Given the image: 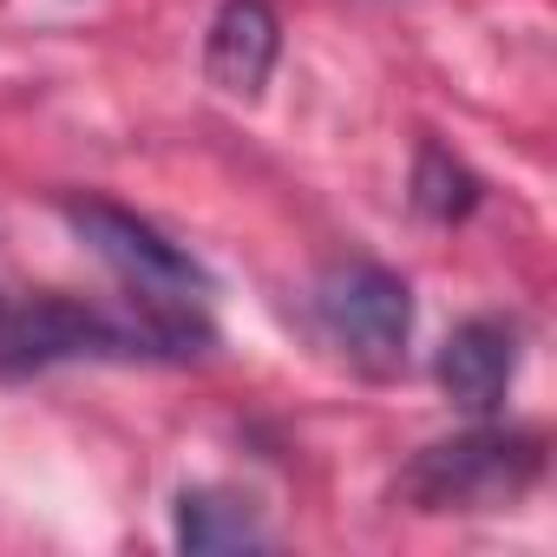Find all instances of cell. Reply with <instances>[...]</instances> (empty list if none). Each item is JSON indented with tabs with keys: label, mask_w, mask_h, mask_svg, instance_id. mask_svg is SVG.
Listing matches in <instances>:
<instances>
[{
	"label": "cell",
	"mask_w": 557,
	"mask_h": 557,
	"mask_svg": "<svg viewBox=\"0 0 557 557\" xmlns=\"http://www.w3.org/2000/svg\"><path fill=\"white\" fill-rule=\"evenodd\" d=\"M283 53V21L269 14V0H223L210 34H203V73L230 99H256L262 79L275 73Z\"/></svg>",
	"instance_id": "obj_6"
},
{
	"label": "cell",
	"mask_w": 557,
	"mask_h": 557,
	"mask_svg": "<svg viewBox=\"0 0 557 557\" xmlns=\"http://www.w3.org/2000/svg\"><path fill=\"white\" fill-rule=\"evenodd\" d=\"M433 374H440V387L459 413H472V420L498 413L505 394H511V374H518V329L498 322V315H472L466 329L446 335Z\"/></svg>",
	"instance_id": "obj_5"
},
{
	"label": "cell",
	"mask_w": 557,
	"mask_h": 557,
	"mask_svg": "<svg viewBox=\"0 0 557 557\" xmlns=\"http://www.w3.org/2000/svg\"><path fill=\"white\" fill-rule=\"evenodd\" d=\"M190 342L164 322H119L73 296H21L0 302V374H27L53 361H132V355H184Z\"/></svg>",
	"instance_id": "obj_2"
},
{
	"label": "cell",
	"mask_w": 557,
	"mask_h": 557,
	"mask_svg": "<svg viewBox=\"0 0 557 557\" xmlns=\"http://www.w3.org/2000/svg\"><path fill=\"white\" fill-rule=\"evenodd\" d=\"M537 466H544L537 433L479 426L466 440L426 446L407 472V498L420 511H492V505H511L537 479Z\"/></svg>",
	"instance_id": "obj_3"
},
{
	"label": "cell",
	"mask_w": 557,
	"mask_h": 557,
	"mask_svg": "<svg viewBox=\"0 0 557 557\" xmlns=\"http://www.w3.org/2000/svg\"><path fill=\"white\" fill-rule=\"evenodd\" d=\"M413 197H420V210H426V216H459V210H472V177H466L440 145H426V151H420Z\"/></svg>",
	"instance_id": "obj_8"
},
{
	"label": "cell",
	"mask_w": 557,
	"mask_h": 557,
	"mask_svg": "<svg viewBox=\"0 0 557 557\" xmlns=\"http://www.w3.org/2000/svg\"><path fill=\"white\" fill-rule=\"evenodd\" d=\"M177 544L184 550H243V544H262V524L230 492H184L177 498Z\"/></svg>",
	"instance_id": "obj_7"
},
{
	"label": "cell",
	"mask_w": 557,
	"mask_h": 557,
	"mask_svg": "<svg viewBox=\"0 0 557 557\" xmlns=\"http://www.w3.org/2000/svg\"><path fill=\"white\" fill-rule=\"evenodd\" d=\"M66 223L79 230V243L132 289V302L145 315H158L164 329H177L190 342H210V329H203V289L210 283H203V269L171 236H158L145 216H132V210H119L106 197H73L66 203Z\"/></svg>",
	"instance_id": "obj_1"
},
{
	"label": "cell",
	"mask_w": 557,
	"mask_h": 557,
	"mask_svg": "<svg viewBox=\"0 0 557 557\" xmlns=\"http://www.w3.org/2000/svg\"><path fill=\"white\" fill-rule=\"evenodd\" d=\"M315 315L322 329L342 342L348 361L387 374L407 361V335H413V296L400 275H387L381 262H348L329 269L322 289H315Z\"/></svg>",
	"instance_id": "obj_4"
}]
</instances>
